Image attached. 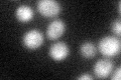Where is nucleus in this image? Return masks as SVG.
<instances>
[{
  "label": "nucleus",
  "mask_w": 121,
  "mask_h": 80,
  "mask_svg": "<svg viewBox=\"0 0 121 80\" xmlns=\"http://www.w3.org/2000/svg\"><path fill=\"white\" fill-rule=\"evenodd\" d=\"M113 67H114V64H113L111 60L108 58H104V59L98 60L95 63L93 70H94V73H95L96 77L105 79L112 73Z\"/></svg>",
  "instance_id": "20e7f679"
},
{
  "label": "nucleus",
  "mask_w": 121,
  "mask_h": 80,
  "mask_svg": "<svg viewBox=\"0 0 121 80\" xmlns=\"http://www.w3.org/2000/svg\"><path fill=\"white\" fill-rule=\"evenodd\" d=\"M78 79L79 80H92L93 77L91 75H89V74H83L81 76H79Z\"/></svg>",
  "instance_id": "9b49d317"
},
{
  "label": "nucleus",
  "mask_w": 121,
  "mask_h": 80,
  "mask_svg": "<svg viewBox=\"0 0 121 80\" xmlns=\"http://www.w3.org/2000/svg\"><path fill=\"white\" fill-rule=\"evenodd\" d=\"M15 15H16V18L18 21L24 23V22H28L32 19L33 10L31 7L28 5H20L17 7Z\"/></svg>",
  "instance_id": "0eeeda50"
},
{
  "label": "nucleus",
  "mask_w": 121,
  "mask_h": 80,
  "mask_svg": "<svg viewBox=\"0 0 121 80\" xmlns=\"http://www.w3.org/2000/svg\"><path fill=\"white\" fill-rule=\"evenodd\" d=\"M66 31V24L60 19H56L48 24L47 28V37L51 40L59 39Z\"/></svg>",
  "instance_id": "423d86ee"
},
{
  "label": "nucleus",
  "mask_w": 121,
  "mask_h": 80,
  "mask_svg": "<svg viewBox=\"0 0 121 80\" xmlns=\"http://www.w3.org/2000/svg\"><path fill=\"white\" fill-rule=\"evenodd\" d=\"M37 11L43 17H56L62 11V6L56 0H39L36 3Z\"/></svg>",
  "instance_id": "f03ea898"
},
{
  "label": "nucleus",
  "mask_w": 121,
  "mask_h": 80,
  "mask_svg": "<svg viewBox=\"0 0 121 80\" xmlns=\"http://www.w3.org/2000/svg\"><path fill=\"white\" fill-rule=\"evenodd\" d=\"M111 30L112 32L116 34V35H120L121 33V23L120 20H114L111 24Z\"/></svg>",
  "instance_id": "1a4fd4ad"
},
{
  "label": "nucleus",
  "mask_w": 121,
  "mask_h": 80,
  "mask_svg": "<svg viewBox=\"0 0 121 80\" xmlns=\"http://www.w3.org/2000/svg\"><path fill=\"white\" fill-rule=\"evenodd\" d=\"M43 34L37 29H31L25 32L22 38L24 47L29 50H36L43 44Z\"/></svg>",
  "instance_id": "7ed1b4c3"
},
{
  "label": "nucleus",
  "mask_w": 121,
  "mask_h": 80,
  "mask_svg": "<svg viewBox=\"0 0 121 80\" xmlns=\"http://www.w3.org/2000/svg\"><path fill=\"white\" fill-rule=\"evenodd\" d=\"M98 48L101 54L106 57H113L117 54H119L121 43L120 40L113 36H105L100 39Z\"/></svg>",
  "instance_id": "f257e3e1"
},
{
  "label": "nucleus",
  "mask_w": 121,
  "mask_h": 80,
  "mask_svg": "<svg viewBox=\"0 0 121 80\" xmlns=\"http://www.w3.org/2000/svg\"><path fill=\"white\" fill-rule=\"evenodd\" d=\"M96 51H97V48L92 42L83 43L81 45V48H80V52H81L82 56L84 57V58H87V59L93 58V57L96 55Z\"/></svg>",
  "instance_id": "6e6552de"
},
{
  "label": "nucleus",
  "mask_w": 121,
  "mask_h": 80,
  "mask_svg": "<svg viewBox=\"0 0 121 80\" xmlns=\"http://www.w3.org/2000/svg\"><path fill=\"white\" fill-rule=\"evenodd\" d=\"M70 54V47L62 41L54 43L50 48V56L56 61L65 60Z\"/></svg>",
  "instance_id": "39448f33"
},
{
  "label": "nucleus",
  "mask_w": 121,
  "mask_h": 80,
  "mask_svg": "<svg viewBox=\"0 0 121 80\" xmlns=\"http://www.w3.org/2000/svg\"><path fill=\"white\" fill-rule=\"evenodd\" d=\"M120 4H121V2L119 1V2H118V12H119V13H120Z\"/></svg>",
  "instance_id": "f8f14e48"
},
{
  "label": "nucleus",
  "mask_w": 121,
  "mask_h": 80,
  "mask_svg": "<svg viewBox=\"0 0 121 80\" xmlns=\"http://www.w3.org/2000/svg\"><path fill=\"white\" fill-rule=\"evenodd\" d=\"M120 78H121V68L118 67L117 70L114 72V74L111 76V79L112 80H119Z\"/></svg>",
  "instance_id": "9d476101"
}]
</instances>
